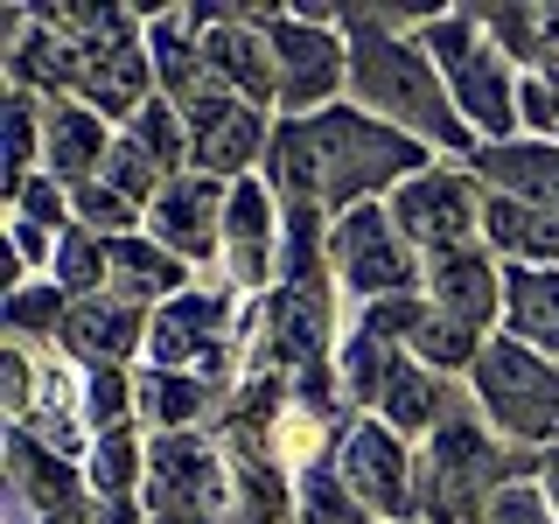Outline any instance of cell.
I'll return each mask as SVG.
<instances>
[{
    "label": "cell",
    "instance_id": "obj_14",
    "mask_svg": "<svg viewBox=\"0 0 559 524\" xmlns=\"http://www.w3.org/2000/svg\"><path fill=\"white\" fill-rule=\"evenodd\" d=\"M57 349L78 371H140L147 364V308H127L112 294H84L63 314Z\"/></svg>",
    "mask_w": 559,
    "mask_h": 524
},
{
    "label": "cell",
    "instance_id": "obj_27",
    "mask_svg": "<svg viewBox=\"0 0 559 524\" xmlns=\"http://www.w3.org/2000/svg\"><path fill=\"white\" fill-rule=\"evenodd\" d=\"M63 314H70V294L57 287V279H22V287H8L0 322H8V343H22V349H57Z\"/></svg>",
    "mask_w": 559,
    "mask_h": 524
},
{
    "label": "cell",
    "instance_id": "obj_35",
    "mask_svg": "<svg viewBox=\"0 0 559 524\" xmlns=\"http://www.w3.org/2000/svg\"><path fill=\"white\" fill-rule=\"evenodd\" d=\"M43 524H147V511L140 503H112V497H78L70 511L43 517Z\"/></svg>",
    "mask_w": 559,
    "mask_h": 524
},
{
    "label": "cell",
    "instance_id": "obj_1",
    "mask_svg": "<svg viewBox=\"0 0 559 524\" xmlns=\"http://www.w3.org/2000/svg\"><path fill=\"white\" fill-rule=\"evenodd\" d=\"M433 162H441L433 147H419L413 133L384 127V119L343 98L314 119H280L259 175H266L280 203H308L322 217H343L357 203H392V189H406Z\"/></svg>",
    "mask_w": 559,
    "mask_h": 524
},
{
    "label": "cell",
    "instance_id": "obj_18",
    "mask_svg": "<svg viewBox=\"0 0 559 524\" xmlns=\"http://www.w3.org/2000/svg\"><path fill=\"white\" fill-rule=\"evenodd\" d=\"M468 168L483 175L489 196H511L532 210H559V147L552 140H497V147H476Z\"/></svg>",
    "mask_w": 559,
    "mask_h": 524
},
{
    "label": "cell",
    "instance_id": "obj_4",
    "mask_svg": "<svg viewBox=\"0 0 559 524\" xmlns=\"http://www.w3.org/2000/svg\"><path fill=\"white\" fill-rule=\"evenodd\" d=\"M419 43H427L433 70L448 78V98H454V112H462V127L476 133V147L518 140V84H524V70L489 43L476 8H433L427 28H419Z\"/></svg>",
    "mask_w": 559,
    "mask_h": 524
},
{
    "label": "cell",
    "instance_id": "obj_36",
    "mask_svg": "<svg viewBox=\"0 0 559 524\" xmlns=\"http://www.w3.org/2000/svg\"><path fill=\"white\" fill-rule=\"evenodd\" d=\"M538 489H546V503H552V517H559V448L538 454Z\"/></svg>",
    "mask_w": 559,
    "mask_h": 524
},
{
    "label": "cell",
    "instance_id": "obj_24",
    "mask_svg": "<svg viewBox=\"0 0 559 524\" xmlns=\"http://www.w3.org/2000/svg\"><path fill=\"white\" fill-rule=\"evenodd\" d=\"M483 343H489L483 329L454 322V314H441L427 294H413V308H406V357H413V364H427V371L468 384V371H476V357H483Z\"/></svg>",
    "mask_w": 559,
    "mask_h": 524
},
{
    "label": "cell",
    "instance_id": "obj_9",
    "mask_svg": "<svg viewBox=\"0 0 559 524\" xmlns=\"http://www.w3.org/2000/svg\"><path fill=\"white\" fill-rule=\"evenodd\" d=\"M392 217L427 259L454 252V245H483L489 189L468 162H433V168H419L406 189H392Z\"/></svg>",
    "mask_w": 559,
    "mask_h": 524
},
{
    "label": "cell",
    "instance_id": "obj_6",
    "mask_svg": "<svg viewBox=\"0 0 559 524\" xmlns=\"http://www.w3.org/2000/svg\"><path fill=\"white\" fill-rule=\"evenodd\" d=\"M468 398L489 419L497 441L518 454H552L559 448V364L524 349L511 336H489L476 371H468Z\"/></svg>",
    "mask_w": 559,
    "mask_h": 524
},
{
    "label": "cell",
    "instance_id": "obj_23",
    "mask_svg": "<svg viewBox=\"0 0 559 524\" xmlns=\"http://www.w3.org/2000/svg\"><path fill=\"white\" fill-rule=\"evenodd\" d=\"M489 43L511 57L524 78H552L559 84V8L552 0H511V8H476Z\"/></svg>",
    "mask_w": 559,
    "mask_h": 524
},
{
    "label": "cell",
    "instance_id": "obj_26",
    "mask_svg": "<svg viewBox=\"0 0 559 524\" xmlns=\"http://www.w3.org/2000/svg\"><path fill=\"white\" fill-rule=\"evenodd\" d=\"M147 448H154L147 427H112V433H98L92 454H84V483H92V497L140 503V489H147Z\"/></svg>",
    "mask_w": 559,
    "mask_h": 524
},
{
    "label": "cell",
    "instance_id": "obj_13",
    "mask_svg": "<svg viewBox=\"0 0 559 524\" xmlns=\"http://www.w3.org/2000/svg\"><path fill=\"white\" fill-rule=\"evenodd\" d=\"M224 203H231V182L189 168V175H175L162 196H154L147 238L168 245L197 279H210V273H217V252H224Z\"/></svg>",
    "mask_w": 559,
    "mask_h": 524
},
{
    "label": "cell",
    "instance_id": "obj_2",
    "mask_svg": "<svg viewBox=\"0 0 559 524\" xmlns=\"http://www.w3.org/2000/svg\"><path fill=\"white\" fill-rule=\"evenodd\" d=\"M433 8H343V35H349V105H364L384 127L413 133L419 147H433L441 162H468L476 133L462 127L448 98V78L433 70L427 28Z\"/></svg>",
    "mask_w": 559,
    "mask_h": 524
},
{
    "label": "cell",
    "instance_id": "obj_20",
    "mask_svg": "<svg viewBox=\"0 0 559 524\" xmlns=\"http://www.w3.org/2000/svg\"><path fill=\"white\" fill-rule=\"evenodd\" d=\"M112 252V273H105V294L112 301H127V308H168L175 294H189L197 287V273L182 266V259L168 252V245H154L147 231H133V238H112L105 245Z\"/></svg>",
    "mask_w": 559,
    "mask_h": 524
},
{
    "label": "cell",
    "instance_id": "obj_25",
    "mask_svg": "<svg viewBox=\"0 0 559 524\" xmlns=\"http://www.w3.org/2000/svg\"><path fill=\"white\" fill-rule=\"evenodd\" d=\"M483 245L503 266H559V210H532L511 196H489Z\"/></svg>",
    "mask_w": 559,
    "mask_h": 524
},
{
    "label": "cell",
    "instance_id": "obj_34",
    "mask_svg": "<svg viewBox=\"0 0 559 524\" xmlns=\"http://www.w3.org/2000/svg\"><path fill=\"white\" fill-rule=\"evenodd\" d=\"M518 133L559 147V84L552 78H524L518 84Z\"/></svg>",
    "mask_w": 559,
    "mask_h": 524
},
{
    "label": "cell",
    "instance_id": "obj_8",
    "mask_svg": "<svg viewBox=\"0 0 559 524\" xmlns=\"http://www.w3.org/2000/svg\"><path fill=\"white\" fill-rule=\"evenodd\" d=\"M259 22H266L273 57H280V119H314L349 98V35L343 28L301 22L294 0L259 8Z\"/></svg>",
    "mask_w": 559,
    "mask_h": 524
},
{
    "label": "cell",
    "instance_id": "obj_7",
    "mask_svg": "<svg viewBox=\"0 0 559 524\" xmlns=\"http://www.w3.org/2000/svg\"><path fill=\"white\" fill-rule=\"evenodd\" d=\"M329 273H336L343 308H378L399 294L427 287V252L399 231L392 203H357L343 217H329Z\"/></svg>",
    "mask_w": 559,
    "mask_h": 524
},
{
    "label": "cell",
    "instance_id": "obj_16",
    "mask_svg": "<svg viewBox=\"0 0 559 524\" xmlns=\"http://www.w3.org/2000/svg\"><path fill=\"white\" fill-rule=\"evenodd\" d=\"M224 406H231V384L140 364V427L147 433H210L224 419Z\"/></svg>",
    "mask_w": 559,
    "mask_h": 524
},
{
    "label": "cell",
    "instance_id": "obj_3",
    "mask_svg": "<svg viewBox=\"0 0 559 524\" xmlns=\"http://www.w3.org/2000/svg\"><path fill=\"white\" fill-rule=\"evenodd\" d=\"M518 476H538V454H518L511 441L489 433V419L468 406L448 413L441 433L419 441V468H413V517L419 524H462L489 489L518 483Z\"/></svg>",
    "mask_w": 559,
    "mask_h": 524
},
{
    "label": "cell",
    "instance_id": "obj_21",
    "mask_svg": "<svg viewBox=\"0 0 559 524\" xmlns=\"http://www.w3.org/2000/svg\"><path fill=\"white\" fill-rule=\"evenodd\" d=\"M454 406H468V384H462V378H441V371H427V364L406 357V364L392 371V384H384V398H378V419L419 448L427 433L448 427Z\"/></svg>",
    "mask_w": 559,
    "mask_h": 524
},
{
    "label": "cell",
    "instance_id": "obj_22",
    "mask_svg": "<svg viewBox=\"0 0 559 524\" xmlns=\"http://www.w3.org/2000/svg\"><path fill=\"white\" fill-rule=\"evenodd\" d=\"M497 336L559 364V266H503V322Z\"/></svg>",
    "mask_w": 559,
    "mask_h": 524
},
{
    "label": "cell",
    "instance_id": "obj_37",
    "mask_svg": "<svg viewBox=\"0 0 559 524\" xmlns=\"http://www.w3.org/2000/svg\"><path fill=\"white\" fill-rule=\"evenodd\" d=\"M413 524H419V517H413Z\"/></svg>",
    "mask_w": 559,
    "mask_h": 524
},
{
    "label": "cell",
    "instance_id": "obj_11",
    "mask_svg": "<svg viewBox=\"0 0 559 524\" xmlns=\"http://www.w3.org/2000/svg\"><path fill=\"white\" fill-rule=\"evenodd\" d=\"M280 238H287V203L266 189V175H245L231 182V203H224V252H217V273L231 294L259 301V294L280 287Z\"/></svg>",
    "mask_w": 559,
    "mask_h": 524
},
{
    "label": "cell",
    "instance_id": "obj_29",
    "mask_svg": "<svg viewBox=\"0 0 559 524\" xmlns=\"http://www.w3.org/2000/svg\"><path fill=\"white\" fill-rule=\"evenodd\" d=\"M105 273H112V252H105V238H92L84 224H70L63 245H57V266H49V279H57L70 301H84V294H105Z\"/></svg>",
    "mask_w": 559,
    "mask_h": 524
},
{
    "label": "cell",
    "instance_id": "obj_32",
    "mask_svg": "<svg viewBox=\"0 0 559 524\" xmlns=\"http://www.w3.org/2000/svg\"><path fill=\"white\" fill-rule=\"evenodd\" d=\"M8 217H28V224H43V231L63 238L70 224H78V210H70V189L57 182V175H35L22 196H8Z\"/></svg>",
    "mask_w": 559,
    "mask_h": 524
},
{
    "label": "cell",
    "instance_id": "obj_12",
    "mask_svg": "<svg viewBox=\"0 0 559 524\" xmlns=\"http://www.w3.org/2000/svg\"><path fill=\"white\" fill-rule=\"evenodd\" d=\"M203 70L231 98H245V105H259V112L280 119V57H273L266 22H259V0H210Z\"/></svg>",
    "mask_w": 559,
    "mask_h": 524
},
{
    "label": "cell",
    "instance_id": "obj_30",
    "mask_svg": "<svg viewBox=\"0 0 559 524\" xmlns=\"http://www.w3.org/2000/svg\"><path fill=\"white\" fill-rule=\"evenodd\" d=\"M294 524H378V517L336 483V468H314L294 483Z\"/></svg>",
    "mask_w": 559,
    "mask_h": 524
},
{
    "label": "cell",
    "instance_id": "obj_15",
    "mask_svg": "<svg viewBox=\"0 0 559 524\" xmlns=\"http://www.w3.org/2000/svg\"><path fill=\"white\" fill-rule=\"evenodd\" d=\"M427 294L441 314H454V322L483 329V336H497L503 322V259L489 252V245H454V252H433L427 259Z\"/></svg>",
    "mask_w": 559,
    "mask_h": 524
},
{
    "label": "cell",
    "instance_id": "obj_28",
    "mask_svg": "<svg viewBox=\"0 0 559 524\" xmlns=\"http://www.w3.org/2000/svg\"><path fill=\"white\" fill-rule=\"evenodd\" d=\"M127 140H133V147L147 154V162L162 168V175H168V182H175V175H189V168H197V147H189V119L175 112L168 98H154L147 112H140L133 127H127Z\"/></svg>",
    "mask_w": 559,
    "mask_h": 524
},
{
    "label": "cell",
    "instance_id": "obj_10",
    "mask_svg": "<svg viewBox=\"0 0 559 524\" xmlns=\"http://www.w3.org/2000/svg\"><path fill=\"white\" fill-rule=\"evenodd\" d=\"M336 483L364 503L378 524H413V468H419V448L406 433H392L378 413L349 419V433L336 441Z\"/></svg>",
    "mask_w": 559,
    "mask_h": 524
},
{
    "label": "cell",
    "instance_id": "obj_5",
    "mask_svg": "<svg viewBox=\"0 0 559 524\" xmlns=\"http://www.w3.org/2000/svg\"><path fill=\"white\" fill-rule=\"evenodd\" d=\"M245 314L252 301L231 294L224 279H197L189 294H175L168 308L147 314V364L154 371H189L210 384L245 378Z\"/></svg>",
    "mask_w": 559,
    "mask_h": 524
},
{
    "label": "cell",
    "instance_id": "obj_33",
    "mask_svg": "<svg viewBox=\"0 0 559 524\" xmlns=\"http://www.w3.org/2000/svg\"><path fill=\"white\" fill-rule=\"evenodd\" d=\"M35 406V349L8 343L0 349V413H8V427H22Z\"/></svg>",
    "mask_w": 559,
    "mask_h": 524
},
{
    "label": "cell",
    "instance_id": "obj_31",
    "mask_svg": "<svg viewBox=\"0 0 559 524\" xmlns=\"http://www.w3.org/2000/svg\"><path fill=\"white\" fill-rule=\"evenodd\" d=\"M462 524H559V517H552V503H546V489H538V476H518V483L489 489V497H483Z\"/></svg>",
    "mask_w": 559,
    "mask_h": 524
},
{
    "label": "cell",
    "instance_id": "obj_17",
    "mask_svg": "<svg viewBox=\"0 0 559 524\" xmlns=\"http://www.w3.org/2000/svg\"><path fill=\"white\" fill-rule=\"evenodd\" d=\"M8 497H22L35 517H57L78 497H92V483H84V462L43 448L28 427H8Z\"/></svg>",
    "mask_w": 559,
    "mask_h": 524
},
{
    "label": "cell",
    "instance_id": "obj_19",
    "mask_svg": "<svg viewBox=\"0 0 559 524\" xmlns=\"http://www.w3.org/2000/svg\"><path fill=\"white\" fill-rule=\"evenodd\" d=\"M112 140H119V127H112V119H98L92 105L49 98V154H43V175H57L70 196H78L84 182H98V175H105Z\"/></svg>",
    "mask_w": 559,
    "mask_h": 524
}]
</instances>
